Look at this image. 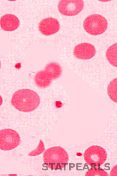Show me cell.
I'll use <instances>...</instances> for the list:
<instances>
[{"instance_id":"1","label":"cell","mask_w":117,"mask_h":176,"mask_svg":"<svg viewBox=\"0 0 117 176\" xmlns=\"http://www.w3.org/2000/svg\"><path fill=\"white\" fill-rule=\"evenodd\" d=\"M39 96L33 90L27 89H19L13 94L11 100L12 105L21 112H32L39 106Z\"/></svg>"},{"instance_id":"2","label":"cell","mask_w":117,"mask_h":176,"mask_svg":"<svg viewBox=\"0 0 117 176\" xmlns=\"http://www.w3.org/2000/svg\"><path fill=\"white\" fill-rule=\"evenodd\" d=\"M43 158L45 165L49 169L54 170H62L69 161L68 153L60 146L53 147L46 150Z\"/></svg>"},{"instance_id":"3","label":"cell","mask_w":117,"mask_h":176,"mask_svg":"<svg viewBox=\"0 0 117 176\" xmlns=\"http://www.w3.org/2000/svg\"><path fill=\"white\" fill-rule=\"evenodd\" d=\"M62 70L61 65L55 62H49L46 65L44 70L38 72L34 77L36 85L40 88L49 86L52 81L59 78L61 76Z\"/></svg>"},{"instance_id":"4","label":"cell","mask_w":117,"mask_h":176,"mask_svg":"<svg viewBox=\"0 0 117 176\" xmlns=\"http://www.w3.org/2000/svg\"><path fill=\"white\" fill-rule=\"evenodd\" d=\"M108 22L104 16L99 14H92L85 19L83 26L85 31L89 34L97 35L104 33L106 30Z\"/></svg>"},{"instance_id":"5","label":"cell","mask_w":117,"mask_h":176,"mask_svg":"<svg viewBox=\"0 0 117 176\" xmlns=\"http://www.w3.org/2000/svg\"><path fill=\"white\" fill-rule=\"evenodd\" d=\"M106 150L98 145H93L85 151L83 158L85 162L93 167H99L105 162L107 158Z\"/></svg>"},{"instance_id":"6","label":"cell","mask_w":117,"mask_h":176,"mask_svg":"<svg viewBox=\"0 0 117 176\" xmlns=\"http://www.w3.org/2000/svg\"><path fill=\"white\" fill-rule=\"evenodd\" d=\"M20 142V137L15 130L5 128L0 130V149L9 151L17 147Z\"/></svg>"},{"instance_id":"7","label":"cell","mask_w":117,"mask_h":176,"mask_svg":"<svg viewBox=\"0 0 117 176\" xmlns=\"http://www.w3.org/2000/svg\"><path fill=\"white\" fill-rule=\"evenodd\" d=\"M82 0H60L58 5V9L62 14L67 16H75L83 9Z\"/></svg>"},{"instance_id":"8","label":"cell","mask_w":117,"mask_h":176,"mask_svg":"<svg viewBox=\"0 0 117 176\" xmlns=\"http://www.w3.org/2000/svg\"><path fill=\"white\" fill-rule=\"evenodd\" d=\"M94 46L88 43H82L76 45L73 49V54L77 59L88 60L93 58L96 53Z\"/></svg>"},{"instance_id":"9","label":"cell","mask_w":117,"mask_h":176,"mask_svg":"<svg viewBox=\"0 0 117 176\" xmlns=\"http://www.w3.org/2000/svg\"><path fill=\"white\" fill-rule=\"evenodd\" d=\"M60 25L57 19L49 17L42 19L38 25L39 31L42 34L49 36L57 33L59 30Z\"/></svg>"},{"instance_id":"10","label":"cell","mask_w":117,"mask_h":176,"mask_svg":"<svg viewBox=\"0 0 117 176\" xmlns=\"http://www.w3.org/2000/svg\"><path fill=\"white\" fill-rule=\"evenodd\" d=\"M20 25L19 18L12 14H7L3 16L0 19V26L3 30L12 31L16 30Z\"/></svg>"},{"instance_id":"11","label":"cell","mask_w":117,"mask_h":176,"mask_svg":"<svg viewBox=\"0 0 117 176\" xmlns=\"http://www.w3.org/2000/svg\"><path fill=\"white\" fill-rule=\"evenodd\" d=\"M117 43L110 46L106 52V57L109 63L114 67H117Z\"/></svg>"},{"instance_id":"12","label":"cell","mask_w":117,"mask_h":176,"mask_svg":"<svg viewBox=\"0 0 117 176\" xmlns=\"http://www.w3.org/2000/svg\"><path fill=\"white\" fill-rule=\"evenodd\" d=\"M117 79L116 77L112 80L107 87L108 95L110 99L114 102L117 103Z\"/></svg>"},{"instance_id":"13","label":"cell","mask_w":117,"mask_h":176,"mask_svg":"<svg viewBox=\"0 0 117 176\" xmlns=\"http://www.w3.org/2000/svg\"><path fill=\"white\" fill-rule=\"evenodd\" d=\"M85 175L107 176H108V174L103 169L99 168L97 167H94L88 170L86 172Z\"/></svg>"},{"instance_id":"14","label":"cell","mask_w":117,"mask_h":176,"mask_svg":"<svg viewBox=\"0 0 117 176\" xmlns=\"http://www.w3.org/2000/svg\"><path fill=\"white\" fill-rule=\"evenodd\" d=\"M117 167L116 165L114 166V167L111 170V172L110 175L111 176H116L117 175Z\"/></svg>"},{"instance_id":"15","label":"cell","mask_w":117,"mask_h":176,"mask_svg":"<svg viewBox=\"0 0 117 176\" xmlns=\"http://www.w3.org/2000/svg\"><path fill=\"white\" fill-rule=\"evenodd\" d=\"M3 101V99L1 96L0 95V106L2 105Z\"/></svg>"},{"instance_id":"16","label":"cell","mask_w":117,"mask_h":176,"mask_svg":"<svg viewBox=\"0 0 117 176\" xmlns=\"http://www.w3.org/2000/svg\"><path fill=\"white\" fill-rule=\"evenodd\" d=\"M1 62L0 61V69L1 68Z\"/></svg>"},{"instance_id":"17","label":"cell","mask_w":117,"mask_h":176,"mask_svg":"<svg viewBox=\"0 0 117 176\" xmlns=\"http://www.w3.org/2000/svg\"></svg>"}]
</instances>
